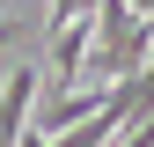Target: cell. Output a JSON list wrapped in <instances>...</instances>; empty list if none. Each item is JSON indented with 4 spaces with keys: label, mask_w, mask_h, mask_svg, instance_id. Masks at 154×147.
<instances>
[{
    "label": "cell",
    "mask_w": 154,
    "mask_h": 147,
    "mask_svg": "<svg viewBox=\"0 0 154 147\" xmlns=\"http://www.w3.org/2000/svg\"><path fill=\"white\" fill-rule=\"evenodd\" d=\"M88 15V0H51V15H44V37H59V30H73Z\"/></svg>",
    "instance_id": "cell-3"
},
{
    "label": "cell",
    "mask_w": 154,
    "mask_h": 147,
    "mask_svg": "<svg viewBox=\"0 0 154 147\" xmlns=\"http://www.w3.org/2000/svg\"><path fill=\"white\" fill-rule=\"evenodd\" d=\"M22 37H29V22H0V52H15Z\"/></svg>",
    "instance_id": "cell-4"
},
{
    "label": "cell",
    "mask_w": 154,
    "mask_h": 147,
    "mask_svg": "<svg viewBox=\"0 0 154 147\" xmlns=\"http://www.w3.org/2000/svg\"><path fill=\"white\" fill-rule=\"evenodd\" d=\"M95 30H103V37H95V52H88V59H95V74H103V81H125V74L154 52V22L132 8V0H103Z\"/></svg>",
    "instance_id": "cell-1"
},
{
    "label": "cell",
    "mask_w": 154,
    "mask_h": 147,
    "mask_svg": "<svg viewBox=\"0 0 154 147\" xmlns=\"http://www.w3.org/2000/svg\"><path fill=\"white\" fill-rule=\"evenodd\" d=\"M29 96H37V66L15 59V74H0V140L29 133Z\"/></svg>",
    "instance_id": "cell-2"
}]
</instances>
